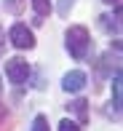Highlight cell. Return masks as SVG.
Here are the masks:
<instances>
[{
	"mask_svg": "<svg viewBox=\"0 0 123 131\" xmlns=\"http://www.w3.org/2000/svg\"><path fill=\"white\" fill-rule=\"evenodd\" d=\"M64 46H67L70 56L72 59H86V53H88V46H91V38H88V29L83 24H75L67 29V35H64Z\"/></svg>",
	"mask_w": 123,
	"mask_h": 131,
	"instance_id": "cell-1",
	"label": "cell"
},
{
	"mask_svg": "<svg viewBox=\"0 0 123 131\" xmlns=\"http://www.w3.org/2000/svg\"><path fill=\"white\" fill-rule=\"evenodd\" d=\"M5 78L14 83V86H24L27 78H30V64H27L21 56L8 59V62H5Z\"/></svg>",
	"mask_w": 123,
	"mask_h": 131,
	"instance_id": "cell-2",
	"label": "cell"
},
{
	"mask_svg": "<svg viewBox=\"0 0 123 131\" xmlns=\"http://www.w3.org/2000/svg\"><path fill=\"white\" fill-rule=\"evenodd\" d=\"M8 40H11V43H14L19 51H30V48H35V35H32V29H27V24H21V21L11 27Z\"/></svg>",
	"mask_w": 123,
	"mask_h": 131,
	"instance_id": "cell-3",
	"label": "cell"
},
{
	"mask_svg": "<svg viewBox=\"0 0 123 131\" xmlns=\"http://www.w3.org/2000/svg\"><path fill=\"white\" fill-rule=\"evenodd\" d=\"M83 86H86V72L83 70H72V72H67L62 78V88L67 94H78V91H83Z\"/></svg>",
	"mask_w": 123,
	"mask_h": 131,
	"instance_id": "cell-4",
	"label": "cell"
},
{
	"mask_svg": "<svg viewBox=\"0 0 123 131\" xmlns=\"http://www.w3.org/2000/svg\"><path fill=\"white\" fill-rule=\"evenodd\" d=\"M67 110L78 112V121H80V123L88 121V102H86V99H75V102H70V104H67Z\"/></svg>",
	"mask_w": 123,
	"mask_h": 131,
	"instance_id": "cell-5",
	"label": "cell"
},
{
	"mask_svg": "<svg viewBox=\"0 0 123 131\" xmlns=\"http://www.w3.org/2000/svg\"><path fill=\"white\" fill-rule=\"evenodd\" d=\"M120 102H123V96H120V70H115V75H113V104H115V110H120Z\"/></svg>",
	"mask_w": 123,
	"mask_h": 131,
	"instance_id": "cell-6",
	"label": "cell"
},
{
	"mask_svg": "<svg viewBox=\"0 0 123 131\" xmlns=\"http://www.w3.org/2000/svg\"><path fill=\"white\" fill-rule=\"evenodd\" d=\"M32 8H35V14L43 19V16L51 14V0H32ZM40 19H38V21H40Z\"/></svg>",
	"mask_w": 123,
	"mask_h": 131,
	"instance_id": "cell-7",
	"label": "cell"
},
{
	"mask_svg": "<svg viewBox=\"0 0 123 131\" xmlns=\"http://www.w3.org/2000/svg\"><path fill=\"white\" fill-rule=\"evenodd\" d=\"M32 131H48V118H46V115H35Z\"/></svg>",
	"mask_w": 123,
	"mask_h": 131,
	"instance_id": "cell-8",
	"label": "cell"
},
{
	"mask_svg": "<svg viewBox=\"0 0 123 131\" xmlns=\"http://www.w3.org/2000/svg\"><path fill=\"white\" fill-rule=\"evenodd\" d=\"M21 8H24V0H5V11L11 14H21Z\"/></svg>",
	"mask_w": 123,
	"mask_h": 131,
	"instance_id": "cell-9",
	"label": "cell"
},
{
	"mask_svg": "<svg viewBox=\"0 0 123 131\" xmlns=\"http://www.w3.org/2000/svg\"><path fill=\"white\" fill-rule=\"evenodd\" d=\"M75 0H59V5H56V11H59V16H67L70 11H72Z\"/></svg>",
	"mask_w": 123,
	"mask_h": 131,
	"instance_id": "cell-10",
	"label": "cell"
},
{
	"mask_svg": "<svg viewBox=\"0 0 123 131\" xmlns=\"http://www.w3.org/2000/svg\"><path fill=\"white\" fill-rule=\"evenodd\" d=\"M59 131H80V123L70 121V118H64V121L59 123Z\"/></svg>",
	"mask_w": 123,
	"mask_h": 131,
	"instance_id": "cell-11",
	"label": "cell"
},
{
	"mask_svg": "<svg viewBox=\"0 0 123 131\" xmlns=\"http://www.w3.org/2000/svg\"><path fill=\"white\" fill-rule=\"evenodd\" d=\"M5 51V35H3V29H0V53Z\"/></svg>",
	"mask_w": 123,
	"mask_h": 131,
	"instance_id": "cell-12",
	"label": "cell"
},
{
	"mask_svg": "<svg viewBox=\"0 0 123 131\" xmlns=\"http://www.w3.org/2000/svg\"><path fill=\"white\" fill-rule=\"evenodd\" d=\"M104 3H107V5H113V3H115V5H118V3H120V0H104Z\"/></svg>",
	"mask_w": 123,
	"mask_h": 131,
	"instance_id": "cell-13",
	"label": "cell"
}]
</instances>
